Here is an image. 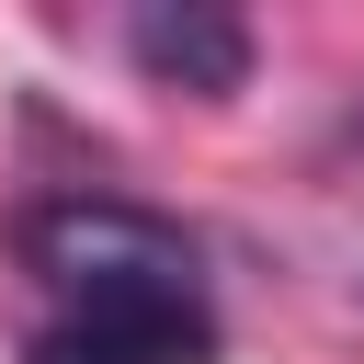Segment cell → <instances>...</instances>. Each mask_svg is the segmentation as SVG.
<instances>
[{"label":"cell","mask_w":364,"mask_h":364,"mask_svg":"<svg viewBox=\"0 0 364 364\" xmlns=\"http://www.w3.org/2000/svg\"><path fill=\"white\" fill-rule=\"evenodd\" d=\"M125 57H136L159 91L228 102V91L250 80V23H239V11H136V23H125Z\"/></svg>","instance_id":"cell-3"},{"label":"cell","mask_w":364,"mask_h":364,"mask_svg":"<svg viewBox=\"0 0 364 364\" xmlns=\"http://www.w3.org/2000/svg\"><path fill=\"white\" fill-rule=\"evenodd\" d=\"M23 364H216L205 273H136V284L46 296V330L23 341Z\"/></svg>","instance_id":"cell-1"},{"label":"cell","mask_w":364,"mask_h":364,"mask_svg":"<svg viewBox=\"0 0 364 364\" xmlns=\"http://www.w3.org/2000/svg\"><path fill=\"white\" fill-rule=\"evenodd\" d=\"M11 239H23V273H34L46 296L136 284V273H193V239L159 228L148 205H114V193H57V205H34Z\"/></svg>","instance_id":"cell-2"}]
</instances>
